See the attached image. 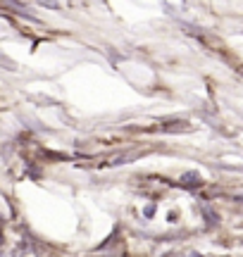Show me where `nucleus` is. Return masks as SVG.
Here are the masks:
<instances>
[{"label":"nucleus","instance_id":"obj_1","mask_svg":"<svg viewBox=\"0 0 243 257\" xmlns=\"http://www.w3.org/2000/svg\"><path fill=\"white\" fill-rule=\"evenodd\" d=\"M181 181H184L186 186H200V176L191 172V174H184V176H181Z\"/></svg>","mask_w":243,"mask_h":257}]
</instances>
